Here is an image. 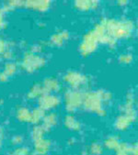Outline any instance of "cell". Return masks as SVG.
<instances>
[{"label": "cell", "instance_id": "2", "mask_svg": "<svg viewBox=\"0 0 138 155\" xmlns=\"http://www.w3.org/2000/svg\"><path fill=\"white\" fill-rule=\"evenodd\" d=\"M28 153H29V150L26 148H18L14 151L13 155H27Z\"/></svg>", "mask_w": 138, "mask_h": 155}, {"label": "cell", "instance_id": "3", "mask_svg": "<svg viewBox=\"0 0 138 155\" xmlns=\"http://www.w3.org/2000/svg\"><path fill=\"white\" fill-rule=\"evenodd\" d=\"M1 22H2V16L0 15V25H1Z\"/></svg>", "mask_w": 138, "mask_h": 155}, {"label": "cell", "instance_id": "1", "mask_svg": "<svg viewBox=\"0 0 138 155\" xmlns=\"http://www.w3.org/2000/svg\"><path fill=\"white\" fill-rule=\"evenodd\" d=\"M49 150V143L45 140H38L35 144V151L37 154H45Z\"/></svg>", "mask_w": 138, "mask_h": 155}]
</instances>
